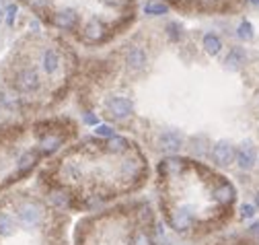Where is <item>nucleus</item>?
<instances>
[{"label":"nucleus","instance_id":"a878e982","mask_svg":"<svg viewBox=\"0 0 259 245\" xmlns=\"http://www.w3.org/2000/svg\"><path fill=\"white\" fill-rule=\"evenodd\" d=\"M17 4H8L6 6V23H8V25L10 27H13L15 25V19H17Z\"/></svg>","mask_w":259,"mask_h":245},{"label":"nucleus","instance_id":"9b49d317","mask_svg":"<svg viewBox=\"0 0 259 245\" xmlns=\"http://www.w3.org/2000/svg\"><path fill=\"white\" fill-rule=\"evenodd\" d=\"M202 45H204L206 54H210V56H218L222 50V41L216 33H206L204 39H202Z\"/></svg>","mask_w":259,"mask_h":245},{"label":"nucleus","instance_id":"c756f323","mask_svg":"<svg viewBox=\"0 0 259 245\" xmlns=\"http://www.w3.org/2000/svg\"><path fill=\"white\" fill-rule=\"evenodd\" d=\"M85 124H91V126H97V124H99V120H97V115H93L91 111H87V113H85Z\"/></svg>","mask_w":259,"mask_h":245},{"label":"nucleus","instance_id":"dca6fc26","mask_svg":"<svg viewBox=\"0 0 259 245\" xmlns=\"http://www.w3.org/2000/svg\"><path fill=\"white\" fill-rule=\"evenodd\" d=\"M60 146H62V136H58V134H48V136H43L41 142H39L41 153H54V150H58Z\"/></svg>","mask_w":259,"mask_h":245},{"label":"nucleus","instance_id":"cd10ccee","mask_svg":"<svg viewBox=\"0 0 259 245\" xmlns=\"http://www.w3.org/2000/svg\"><path fill=\"white\" fill-rule=\"evenodd\" d=\"M27 4L33 8V10H43L50 6V0H27Z\"/></svg>","mask_w":259,"mask_h":245},{"label":"nucleus","instance_id":"f8f14e48","mask_svg":"<svg viewBox=\"0 0 259 245\" xmlns=\"http://www.w3.org/2000/svg\"><path fill=\"white\" fill-rule=\"evenodd\" d=\"M214 198L220 202V204H230L232 200H234V188L228 183V181H225V183H220L218 188L214 190Z\"/></svg>","mask_w":259,"mask_h":245},{"label":"nucleus","instance_id":"39448f33","mask_svg":"<svg viewBox=\"0 0 259 245\" xmlns=\"http://www.w3.org/2000/svg\"><path fill=\"white\" fill-rule=\"evenodd\" d=\"M19 218L25 227H35L41 220V208L35 202H25L19 208Z\"/></svg>","mask_w":259,"mask_h":245},{"label":"nucleus","instance_id":"1a4fd4ad","mask_svg":"<svg viewBox=\"0 0 259 245\" xmlns=\"http://www.w3.org/2000/svg\"><path fill=\"white\" fill-rule=\"evenodd\" d=\"M17 87L21 89V91H35L39 87V76H37V72H35L33 68H25L23 72H19V76H17Z\"/></svg>","mask_w":259,"mask_h":245},{"label":"nucleus","instance_id":"72a5a7b5","mask_svg":"<svg viewBox=\"0 0 259 245\" xmlns=\"http://www.w3.org/2000/svg\"><path fill=\"white\" fill-rule=\"evenodd\" d=\"M0 17H2V10H0Z\"/></svg>","mask_w":259,"mask_h":245},{"label":"nucleus","instance_id":"a211bd4d","mask_svg":"<svg viewBox=\"0 0 259 245\" xmlns=\"http://www.w3.org/2000/svg\"><path fill=\"white\" fill-rule=\"evenodd\" d=\"M142 10L146 15H150V17H159V15L169 13V6L164 2H157V0H148V2H144Z\"/></svg>","mask_w":259,"mask_h":245},{"label":"nucleus","instance_id":"412c9836","mask_svg":"<svg viewBox=\"0 0 259 245\" xmlns=\"http://www.w3.org/2000/svg\"><path fill=\"white\" fill-rule=\"evenodd\" d=\"M15 225H13V218L8 214H0V237H8L13 235Z\"/></svg>","mask_w":259,"mask_h":245},{"label":"nucleus","instance_id":"f704fd0d","mask_svg":"<svg viewBox=\"0 0 259 245\" xmlns=\"http://www.w3.org/2000/svg\"><path fill=\"white\" fill-rule=\"evenodd\" d=\"M253 2H255V0H253Z\"/></svg>","mask_w":259,"mask_h":245},{"label":"nucleus","instance_id":"f257e3e1","mask_svg":"<svg viewBox=\"0 0 259 245\" xmlns=\"http://www.w3.org/2000/svg\"><path fill=\"white\" fill-rule=\"evenodd\" d=\"M234 157H237V150H234V146L228 140H220V142H216L214 148H212V159H214V163L220 167H228L230 163H234Z\"/></svg>","mask_w":259,"mask_h":245},{"label":"nucleus","instance_id":"aec40b11","mask_svg":"<svg viewBox=\"0 0 259 245\" xmlns=\"http://www.w3.org/2000/svg\"><path fill=\"white\" fill-rule=\"evenodd\" d=\"M237 35L243 41H251L255 37V29H253V25L249 21H241V25L237 27Z\"/></svg>","mask_w":259,"mask_h":245},{"label":"nucleus","instance_id":"b1692460","mask_svg":"<svg viewBox=\"0 0 259 245\" xmlns=\"http://www.w3.org/2000/svg\"><path fill=\"white\" fill-rule=\"evenodd\" d=\"M140 171H142V169H140V165L136 161H126L122 165V173L124 175H138Z\"/></svg>","mask_w":259,"mask_h":245},{"label":"nucleus","instance_id":"7c9ffc66","mask_svg":"<svg viewBox=\"0 0 259 245\" xmlns=\"http://www.w3.org/2000/svg\"><path fill=\"white\" fill-rule=\"evenodd\" d=\"M111 4H115V6H130V4H132V0H111Z\"/></svg>","mask_w":259,"mask_h":245},{"label":"nucleus","instance_id":"9d476101","mask_svg":"<svg viewBox=\"0 0 259 245\" xmlns=\"http://www.w3.org/2000/svg\"><path fill=\"white\" fill-rule=\"evenodd\" d=\"M245 60H247L245 50H243V48H232V50L228 52V56H227V60H225V66H227L228 70H239V68L245 64Z\"/></svg>","mask_w":259,"mask_h":245},{"label":"nucleus","instance_id":"c85d7f7f","mask_svg":"<svg viewBox=\"0 0 259 245\" xmlns=\"http://www.w3.org/2000/svg\"><path fill=\"white\" fill-rule=\"evenodd\" d=\"M241 216L243 218H253L255 216V206L253 204H243L241 206Z\"/></svg>","mask_w":259,"mask_h":245},{"label":"nucleus","instance_id":"bb28decb","mask_svg":"<svg viewBox=\"0 0 259 245\" xmlns=\"http://www.w3.org/2000/svg\"><path fill=\"white\" fill-rule=\"evenodd\" d=\"M167 31H169V37L175 39V41L181 37V29H179L177 23H169V25H167Z\"/></svg>","mask_w":259,"mask_h":245},{"label":"nucleus","instance_id":"4be33fe9","mask_svg":"<svg viewBox=\"0 0 259 245\" xmlns=\"http://www.w3.org/2000/svg\"><path fill=\"white\" fill-rule=\"evenodd\" d=\"M52 202H54L58 208H68V206H70V196H68L66 192H62V190H58V192L52 194Z\"/></svg>","mask_w":259,"mask_h":245},{"label":"nucleus","instance_id":"2eb2a0df","mask_svg":"<svg viewBox=\"0 0 259 245\" xmlns=\"http://www.w3.org/2000/svg\"><path fill=\"white\" fill-rule=\"evenodd\" d=\"M41 64H43V70L48 74H54L58 66H60V58H58V54L54 50H45L43 52V58H41Z\"/></svg>","mask_w":259,"mask_h":245},{"label":"nucleus","instance_id":"2f4dec72","mask_svg":"<svg viewBox=\"0 0 259 245\" xmlns=\"http://www.w3.org/2000/svg\"><path fill=\"white\" fill-rule=\"evenodd\" d=\"M31 29H33V31H37V29H39V23H37V21H33V23H31Z\"/></svg>","mask_w":259,"mask_h":245},{"label":"nucleus","instance_id":"f03ea898","mask_svg":"<svg viewBox=\"0 0 259 245\" xmlns=\"http://www.w3.org/2000/svg\"><path fill=\"white\" fill-rule=\"evenodd\" d=\"M105 107H107L109 115L115 120H126L130 113H132V101H128L126 97H111L105 101Z\"/></svg>","mask_w":259,"mask_h":245},{"label":"nucleus","instance_id":"473e14b6","mask_svg":"<svg viewBox=\"0 0 259 245\" xmlns=\"http://www.w3.org/2000/svg\"><path fill=\"white\" fill-rule=\"evenodd\" d=\"M255 202H257V206H259V192H257V196H255Z\"/></svg>","mask_w":259,"mask_h":245},{"label":"nucleus","instance_id":"6ab92c4d","mask_svg":"<svg viewBox=\"0 0 259 245\" xmlns=\"http://www.w3.org/2000/svg\"><path fill=\"white\" fill-rule=\"evenodd\" d=\"M35 163H37V153H33V150H27V153L19 159V171H21V173H27L29 169L35 167Z\"/></svg>","mask_w":259,"mask_h":245},{"label":"nucleus","instance_id":"423d86ee","mask_svg":"<svg viewBox=\"0 0 259 245\" xmlns=\"http://www.w3.org/2000/svg\"><path fill=\"white\" fill-rule=\"evenodd\" d=\"M54 25H56L58 29H64V31L76 29V25H78V15H76V10H72V8L58 10V13L54 15Z\"/></svg>","mask_w":259,"mask_h":245},{"label":"nucleus","instance_id":"4468645a","mask_svg":"<svg viewBox=\"0 0 259 245\" xmlns=\"http://www.w3.org/2000/svg\"><path fill=\"white\" fill-rule=\"evenodd\" d=\"M183 171V161L175 159V157H169L161 163V173L162 175H179Z\"/></svg>","mask_w":259,"mask_h":245},{"label":"nucleus","instance_id":"ddd939ff","mask_svg":"<svg viewBox=\"0 0 259 245\" xmlns=\"http://www.w3.org/2000/svg\"><path fill=\"white\" fill-rule=\"evenodd\" d=\"M128 66L132 70H142L146 66V54L140 50V48H134L128 52Z\"/></svg>","mask_w":259,"mask_h":245},{"label":"nucleus","instance_id":"5701e85b","mask_svg":"<svg viewBox=\"0 0 259 245\" xmlns=\"http://www.w3.org/2000/svg\"><path fill=\"white\" fill-rule=\"evenodd\" d=\"M130 245H152V239H150L148 233L138 231L136 235L132 237V241H130Z\"/></svg>","mask_w":259,"mask_h":245},{"label":"nucleus","instance_id":"f3484780","mask_svg":"<svg viewBox=\"0 0 259 245\" xmlns=\"http://www.w3.org/2000/svg\"><path fill=\"white\" fill-rule=\"evenodd\" d=\"M107 150L109 153H115V155H120V153H126V150L130 148V142L124 138V136H111L107 138Z\"/></svg>","mask_w":259,"mask_h":245},{"label":"nucleus","instance_id":"393cba45","mask_svg":"<svg viewBox=\"0 0 259 245\" xmlns=\"http://www.w3.org/2000/svg\"><path fill=\"white\" fill-rule=\"evenodd\" d=\"M95 134H97V136H103V138L115 136V134H113V128L107 126V124H97V126H95Z\"/></svg>","mask_w":259,"mask_h":245},{"label":"nucleus","instance_id":"0eeeda50","mask_svg":"<svg viewBox=\"0 0 259 245\" xmlns=\"http://www.w3.org/2000/svg\"><path fill=\"white\" fill-rule=\"evenodd\" d=\"M105 35H107V29H105V25L99 19H91L85 25V29H82V37H85L87 41H91V43L103 41Z\"/></svg>","mask_w":259,"mask_h":245},{"label":"nucleus","instance_id":"7ed1b4c3","mask_svg":"<svg viewBox=\"0 0 259 245\" xmlns=\"http://www.w3.org/2000/svg\"><path fill=\"white\" fill-rule=\"evenodd\" d=\"M234 161H237V165L241 167V169H245V171H249V169H253V165H255V161H257V153H255V146H253V142H243L241 146H239V150H237V157H234Z\"/></svg>","mask_w":259,"mask_h":245},{"label":"nucleus","instance_id":"20e7f679","mask_svg":"<svg viewBox=\"0 0 259 245\" xmlns=\"http://www.w3.org/2000/svg\"><path fill=\"white\" fill-rule=\"evenodd\" d=\"M159 148L167 155H175L183 148V136L179 132H164L159 138Z\"/></svg>","mask_w":259,"mask_h":245},{"label":"nucleus","instance_id":"6e6552de","mask_svg":"<svg viewBox=\"0 0 259 245\" xmlns=\"http://www.w3.org/2000/svg\"><path fill=\"white\" fill-rule=\"evenodd\" d=\"M171 225L173 229L177 231H187L192 225H194V214L190 208H177L175 212L171 214Z\"/></svg>","mask_w":259,"mask_h":245}]
</instances>
